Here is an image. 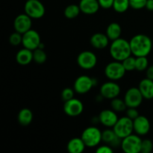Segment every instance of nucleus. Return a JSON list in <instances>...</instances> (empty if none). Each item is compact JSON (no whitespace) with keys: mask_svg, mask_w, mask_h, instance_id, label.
<instances>
[{"mask_svg":"<svg viewBox=\"0 0 153 153\" xmlns=\"http://www.w3.org/2000/svg\"><path fill=\"white\" fill-rule=\"evenodd\" d=\"M138 88L143 98L146 100L153 99V80L152 79L148 78L142 79L139 83Z\"/></svg>","mask_w":153,"mask_h":153,"instance_id":"20","label":"nucleus"},{"mask_svg":"<svg viewBox=\"0 0 153 153\" xmlns=\"http://www.w3.org/2000/svg\"><path fill=\"white\" fill-rule=\"evenodd\" d=\"M124 68L126 72L133 71L136 70V58L133 56H129L122 61Z\"/></svg>","mask_w":153,"mask_h":153,"instance_id":"30","label":"nucleus"},{"mask_svg":"<svg viewBox=\"0 0 153 153\" xmlns=\"http://www.w3.org/2000/svg\"><path fill=\"white\" fill-rule=\"evenodd\" d=\"M100 94L103 98L108 99V100H112L118 96L120 94V87L117 83L112 82H108L103 84L100 88Z\"/></svg>","mask_w":153,"mask_h":153,"instance_id":"13","label":"nucleus"},{"mask_svg":"<svg viewBox=\"0 0 153 153\" xmlns=\"http://www.w3.org/2000/svg\"><path fill=\"white\" fill-rule=\"evenodd\" d=\"M87 147L82 137H73L69 140L67 149L70 153H81Z\"/></svg>","mask_w":153,"mask_h":153,"instance_id":"22","label":"nucleus"},{"mask_svg":"<svg viewBox=\"0 0 153 153\" xmlns=\"http://www.w3.org/2000/svg\"><path fill=\"white\" fill-rule=\"evenodd\" d=\"M146 78L153 80V65L148 67V68L146 69Z\"/></svg>","mask_w":153,"mask_h":153,"instance_id":"38","label":"nucleus"},{"mask_svg":"<svg viewBox=\"0 0 153 153\" xmlns=\"http://www.w3.org/2000/svg\"><path fill=\"white\" fill-rule=\"evenodd\" d=\"M102 140L106 144L114 147H118L121 145L122 139L118 137L114 129H105L102 131Z\"/></svg>","mask_w":153,"mask_h":153,"instance_id":"17","label":"nucleus"},{"mask_svg":"<svg viewBox=\"0 0 153 153\" xmlns=\"http://www.w3.org/2000/svg\"><path fill=\"white\" fill-rule=\"evenodd\" d=\"M121 33H122V28L120 25L117 22H111L108 25L106 28V35L111 41L120 38Z\"/></svg>","mask_w":153,"mask_h":153,"instance_id":"24","label":"nucleus"},{"mask_svg":"<svg viewBox=\"0 0 153 153\" xmlns=\"http://www.w3.org/2000/svg\"><path fill=\"white\" fill-rule=\"evenodd\" d=\"M126 70L124 68L122 61H115L110 62L105 68V75L111 81H117L125 76Z\"/></svg>","mask_w":153,"mask_h":153,"instance_id":"5","label":"nucleus"},{"mask_svg":"<svg viewBox=\"0 0 153 153\" xmlns=\"http://www.w3.org/2000/svg\"><path fill=\"white\" fill-rule=\"evenodd\" d=\"M114 149L110 145L106 144L105 143L104 145H102L97 147V149H96V152L97 153H112L113 152Z\"/></svg>","mask_w":153,"mask_h":153,"instance_id":"36","label":"nucleus"},{"mask_svg":"<svg viewBox=\"0 0 153 153\" xmlns=\"http://www.w3.org/2000/svg\"><path fill=\"white\" fill-rule=\"evenodd\" d=\"M32 120L33 114L29 108H22L18 113L17 120L22 126H27L30 125L32 122Z\"/></svg>","mask_w":153,"mask_h":153,"instance_id":"23","label":"nucleus"},{"mask_svg":"<svg viewBox=\"0 0 153 153\" xmlns=\"http://www.w3.org/2000/svg\"><path fill=\"white\" fill-rule=\"evenodd\" d=\"M129 7V0H114L112 7L116 12L122 13L126 11Z\"/></svg>","mask_w":153,"mask_h":153,"instance_id":"28","label":"nucleus"},{"mask_svg":"<svg viewBox=\"0 0 153 153\" xmlns=\"http://www.w3.org/2000/svg\"><path fill=\"white\" fill-rule=\"evenodd\" d=\"M16 61L19 65H28L33 61V51L24 47L16 53Z\"/></svg>","mask_w":153,"mask_h":153,"instance_id":"21","label":"nucleus"},{"mask_svg":"<svg viewBox=\"0 0 153 153\" xmlns=\"http://www.w3.org/2000/svg\"><path fill=\"white\" fill-rule=\"evenodd\" d=\"M84 105L79 100L73 98L68 101L64 102V111L67 116L78 117L83 112Z\"/></svg>","mask_w":153,"mask_h":153,"instance_id":"12","label":"nucleus"},{"mask_svg":"<svg viewBox=\"0 0 153 153\" xmlns=\"http://www.w3.org/2000/svg\"><path fill=\"white\" fill-rule=\"evenodd\" d=\"M111 107L112 110L116 111L117 113L125 111L127 109V105L125 102V100L116 97L114 99H112L111 101Z\"/></svg>","mask_w":153,"mask_h":153,"instance_id":"26","label":"nucleus"},{"mask_svg":"<svg viewBox=\"0 0 153 153\" xmlns=\"http://www.w3.org/2000/svg\"><path fill=\"white\" fill-rule=\"evenodd\" d=\"M147 0H129L130 7L134 10H140V9L146 7Z\"/></svg>","mask_w":153,"mask_h":153,"instance_id":"34","label":"nucleus"},{"mask_svg":"<svg viewBox=\"0 0 153 153\" xmlns=\"http://www.w3.org/2000/svg\"><path fill=\"white\" fill-rule=\"evenodd\" d=\"M143 97L138 88H130L124 96V100L128 108H138L143 102Z\"/></svg>","mask_w":153,"mask_h":153,"instance_id":"10","label":"nucleus"},{"mask_svg":"<svg viewBox=\"0 0 153 153\" xmlns=\"http://www.w3.org/2000/svg\"><path fill=\"white\" fill-rule=\"evenodd\" d=\"M40 43V36L35 30L30 29L22 34V45L23 47L33 51L38 48Z\"/></svg>","mask_w":153,"mask_h":153,"instance_id":"11","label":"nucleus"},{"mask_svg":"<svg viewBox=\"0 0 153 153\" xmlns=\"http://www.w3.org/2000/svg\"><path fill=\"white\" fill-rule=\"evenodd\" d=\"M109 52L112 58L118 61H124L132 54L129 41L121 37L112 41Z\"/></svg>","mask_w":153,"mask_h":153,"instance_id":"2","label":"nucleus"},{"mask_svg":"<svg viewBox=\"0 0 153 153\" xmlns=\"http://www.w3.org/2000/svg\"><path fill=\"white\" fill-rule=\"evenodd\" d=\"M79 5L81 12L88 15L96 13L100 7L98 0H81Z\"/></svg>","mask_w":153,"mask_h":153,"instance_id":"18","label":"nucleus"},{"mask_svg":"<svg viewBox=\"0 0 153 153\" xmlns=\"http://www.w3.org/2000/svg\"><path fill=\"white\" fill-rule=\"evenodd\" d=\"M75 90L72 89L70 88H66L61 92V99L63 101L66 102L68 100H71V99L74 98V94H75Z\"/></svg>","mask_w":153,"mask_h":153,"instance_id":"33","label":"nucleus"},{"mask_svg":"<svg viewBox=\"0 0 153 153\" xmlns=\"http://www.w3.org/2000/svg\"><path fill=\"white\" fill-rule=\"evenodd\" d=\"M47 59V55L44 49L41 48H37L33 50V61L38 64H44Z\"/></svg>","mask_w":153,"mask_h":153,"instance_id":"27","label":"nucleus"},{"mask_svg":"<svg viewBox=\"0 0 153 153\" xmlns=\"http://www.w3.org/2000/svg\"><path fill=\"white\" fill-rule=\"evenodd\" d=\"M113 129L117 135L121 139L132 134L134 131L133 120L128 117H123L118 119L117 122L113 127Z\"/></svg>","mask_w":153,"mask_h":153,"instance_id":"6","label":"nucleus"},{"mask_svg":"<svg viewBox=\"0 0 153 153\" xmlns=\"http://www.w3.org/2000/svg\"><path fill=\"white\" fill-rule=\"evenodd\" d=\"M99 122L108 128H113L118 120L117 112L112 109H105L99 115Z\"/></svg>","mask_w":153,"mask_h":153,"instance_id":"15","label":"nucleus"},{"mask_svg":"<svg viewBox=\"0 0 153 153\" xmlns=\"http://www.w3.org/2000/svg\"><path fill=\"white\" fill-rule=\"evenodd\" d=\"M133 128L137 135H146L150 130V122L146 117L139 115L133 120Z\"/></svg>","mask_w":153,"mask_h":153,"instance_id":"16","label":"nucleus"},{"mask_svg":"<svg viewBox=\"0 0 153 153\" xmlns=\"http://www.w3.org/2000/svg\"><path fill=\"white\" fill-rule=\"evenodd\" d=\"M129 43L131 53L134 57L147 56L152 50V40L146 34H136L130 40Z\"/></svg>","mask_w":153,"mask_h":153,"instance_id":"1","label":"nucleus"},{"mask_svg":"<svg viewBox=\"0 0 153 153\" xmlns=\"http://www.w3.org/2000/svg\"><path fill=\"white\" fill-rule=\"evenodd\" d=\"M25 13L31 19H40L45 14V7L39 0H27L24 6Z\"/></svg>","mask_w":153,"mask_h":153,"instance_id":"7","label":"nucleus"},{"mask_svg":"<svg viewBox=\"0 0 153 153\" xmlns=\"http://www.w3.org/2000/svg\"><path fill=\"white\" fill-rule=\"evenodd\" d=\"M100 7L104 9H108L113 7L114 0H98Z\"/></svg>","mask_w":153,"mask_h":153,"instance_id":"37","label":"nucleus"},{"mask_svg":"<svg viewBox=\"0 0 153 153\" xmlns=\"http://www.w3.org/2000/svg\"><path fill=\"white\" fill-rule=\"evenodd\" d=\"M146 8L149 11H153V0H147Z\"/></svg>","mask_w":153,"mask_h":153,"instance_id":"39","label":"nucleus"},{"mask_svg":"<svg viewBox=\"0 0 153 153\" xmlns=\"http://www.w3.org/2000/svg\"><path fill=\"white\" fill-rule=\"evenodd\" d=\"M149 67V61L146 56L136 57V70L137 71H144Z\"/></svg>","mask_w":153,"mask_h":153,"instance_id":"29","label":"nucleus"},{"mask_svg":"<svg viewBox=\"0 0 153 153\" xmlns=\"http://www.w3.org/2000/svg\"><path fill=\"white\" fill-rule=\"evenodd\" d=\"M142 139L137 134H131L122 139L121 148L126 153H139L141 149Z\"/></svg>","mask_w":153,"mask_h":153,"instance_id":"4","label":"nucleus"},{"mask_svg":"<svg viewBox=\"0 0 153 153\" xmlns=\"http://www.w3.org/2000/svg\"><path fill=\"white\" fill-rule=\"evenodd\" d=\"M109 38L106 34L96 33L93 34L90 40L91 46L97 49H102L107 47L109 44Z\"/></svg>","mask_w":153,"mask_h":153,"instance_id":"19","label":"nucleus"},{"mask_svg":"<svg viewBox=\"0 0 153 153\" xmlns=\"http://www.w3.org/2000/svg\"><path fill=\"white\" fill-rule=\"evenodd\" d=\"M77 64L84 70H91L97 64V57L91 51H83L77 57Z\"/></svg>","mask_w":153,"mask_h":153,"instance_id":"9","label":"nucleus"},{"mask_svg":"<svg viewBox=\"0 0 153 153\" xmlns=\"http://www.w3.org/2000/svg\"><path fill=\"white\" fill-rule=\"evenodd\" d=\"M95 85V79L86 75L79 76L76 79L73 89L79 94H85L89 92Z\"/></svg>","mask_w":153,"mask_h":153,"instance_id":"8","label":"nucleus"},{"mask_svg":"<svg viewBox=\"0 0 153 153\" xmlns=\"http://www.w3.org/2000/svg\"><path fill=\"white\" fill-rule=\"evenodd\" d=\"M80 13L81 9L79 7V5L75 4H72L67 6L64 11V14L65 17L70 19L76 18Z\"/></svg>","mask_w":153,"mask_h":153,"instance_id":"25","label":"nucleus"},{"mask_svg":"<svg viewBox=\"0 0 153 153\" xmlns=\"http://www.w3.org/2000/svg\"><path fill=\"white\" fill-rule=\"evenodd\" d=\"M82 139L87 147H96L102 140V131L96 126H89L82 132Z\"/></svg>","mask_w":153,"mask_h":153,"instance_id":"3","label":"nucleus"},{"mask_svg":"<svg viewBox=\"0 0 153 153\" xmlns=\"http://www.w3.org/2000/svg\"><path fill=\"white\" fill-rule=\"evenodd\" d=\"M152 149H153V143L152 140H149V139H144V140H142L140 152L149 153L152 152Z\"/></svg>","mask_w":153,"mask_h":153,"instance_id":"32","label":"nucleus"},{"mask_svg":"<svg viewBox=\"0 0 153 153\" xmlns=\"http://www.w3.org/2000/svg\"><path fill=\"white\" fill-rule=\"evenodd\" d=\"M126 116L132 120L136 119L140 115L138 111L137 110V108H127V109L126 110Z\"/></svg>","mask_w":153,"mask_h":153,"instance_id":"35","label":"nucleus"},{"mask_svg":"<svg viewBox=\"0 0 153 153\" xmlns=\"http://www.w3.org/2000/svg\"><path fill=\"white\" fill-rule=\"evenodd\" d=\"M22 34L15 31V32L12 33L9 37V43L12 46H16L19 44H22Z\"/></svg>","mask_w":153,"mask_h":153,"instance_id":"31","label":"nucleus"},{"mask_svg":"<svg viewBox=\"0 0 153 153\" xmlns=\"http://www.w3.org/2000/svg\"><path fill=\"white\" fill-rule=\"evenodd\" d=\"M32 21L31 18L26 13H21L16 16L13 21V27L15 31L20 34H24L28 30L31 29Z\"/></svg>","mask_w":153,"mask_h":153,"instance_id":"14","label":"nucleus"}]
</instances>
